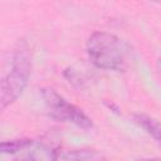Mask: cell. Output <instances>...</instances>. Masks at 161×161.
Segmentation results:
<instances>
[{
  "instance_id": "obj_1",
  "label": "cell",
  "mask_w": 161,
  "mask_h": 161,
  "mask_svg": "<svg viewBox=\"0 0 161 161\" xmlns=\"http://www.w3.org/2000/svg\"><path fill=\"white\" fill-rule=\"evenodd\" d=\"M91 62L101 69L123 72L131 60V47L108 31H94L87 40Z\"/></svg>"
},
{
  "instance_id": "obj_2",
  "label": "cell",
  "mask_w": 161,
  "mask_h": 161,
  "mask_svg": "<svg viewBox=\"0 0 161 161\" xmlns=\"http://www.w3.org/2000/svg\"><path fill=\"white\" fill-rule=\"evenodd\" d=\"M31 74V58L25 42L18 44L13 53L11 64L0 78V113L11 106L24 92Z\"/></svg>"
},
{
  "instance_id": "obj_3",
  "label": "cell",
  "mask_w": 161,
  "mask_h": 161,
  "mask_svg": "<svg viewBox=\"0 0 161 161\" xmlns=\"http://www.w3.org/2000/svg\"><path fill=\"white\" fill-rule=\"evenodd\" d=\"M42 97L49 116L57 121L72 123L79 128L89 130L93 127L92 119L77 106L68 102L63 96L52 88H43Z\"/></svg>"
},
{
  "instance_id": "obj_4",
  "label": "cell",
  "mask_w": 161,
  "mask_h": 161,
  "mask_svg": "<svg viewBox=\"0 0 161 161\" xmlns=\"http://www.w3.org/2000/svg\"><path fill=\"white\" fill-rule=\"evenodd\" d=\"M133 122L137 123L141 128H143L156 142H160V123L157 119L147 114L137 113L133 116Z\"/></svg>"
},
{
  "instance_id": "obj_5",
  "label": "cell",
  "mask_w": 161,
  "mask_h": 161,
  "mask_svg": "<svg viewBox=\"0 0 161 161\" xmlns=\"http://www.w3.org/2000/svg\"><path fill=\"white\" fill-rule=\"evenodd\" d=\"M98 160L103 158L101 153L94 150H57V160Z\"/></svg>"
},
{
  "instance_id": "obj_6",
  "label": "cell",
  "mask_w": 161,
  "mask_h": 161,
  "mask_svg": "<svg viewBox=\"0 0 161 161\" xmlns=\"http://www.w3.org/2000/svg\"><path fill=\"white\" fill-rule=\"evenodd\" d=\"M34 141L29 138H20V140H10L0 142V155H14L18 152L25 151Z\"/></svg>"
},
{
  "instance_id": "obj_7",
  "label": "cell",
  "mask_w": 161,
  "mask_h": 161,
  "mask_svg": "<svg viewBox=\"0 0 161 161\" xmlns=\"http://www.w3.org/2000/svg\"><path fill=\"white\" fill-rule=\"evenodd\" d=\"M150 1H155V3H158V0H150Z\"/></svg>"
}]
</instances>
